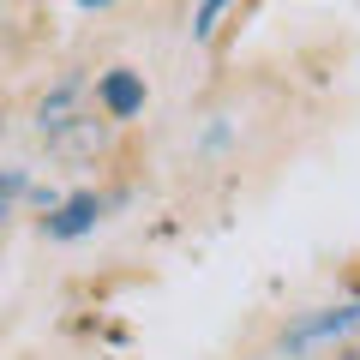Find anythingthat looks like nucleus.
<instances>
[{"label":"nucleus","mask_w":360,"mask_h":360,"mask_svg":"<svg viewBox=\"0 0 360 360\" xmlns=\"http://www.w3.org/2000/svg\"><path fill=\"white\" fill-rule=\"evenodd\" d=\"M360 330V300H342V307H319V312H300L295 324L283 330V354H312L324 342H342V336Z\"/></svg>","instance_id":"obj_1"},{"label":"nucleus","mask_w":360,"mask_h":360,"mask_svg":"<svg viewBox=\"0 0 360 360\" xmlns=\"http://www.w3.org/2000/svg\"><path fill=\"white\" fill-rule=\"evenodd\" d=\"M103 217H108V198L103 193H66L60 205L42 217V234H49V240H84Z\"/></svg>","instance_id":"obj_2"},{"label":"nucleus","mask_w":360,"mask_h":360,"mask_svg":"<svg viewBox=\"0 0 360 360\" xmlns=\"http://www.w3.org/2000/svg\"><path fill=\"white\" fill-rule=\"evenodd\" d=\"M96 103H103L108 120H139L144 103H150V90H144V72H132V66H108L103 78H96Z\"/></svg>","instance_id":"obj_3"},{"label":"nucleus","mask_w":360,"mask_h":360,"mask_svg":"<svg viewBox=\"0 0 360 360\" xmlns=\"http://www.w3.org/2000/svg\"><path fill=\"white\" fill-rule=\"evenodd\" d=\"M49 144H54L60 156H90V150H103V127H96L90 115H72L66 127L49 132Z\"/></svg>","instance_id":"obj_4"},{"label":"nucleus","mask_w":360,"mask_h":360,"mask_svg":"<svg viewBox=\"0 0 360 360\" xmlns=\"http://www.w3.org/2000/svg\"><path fill=\"white\" fill-rule=\"evenodd\" d=\"M72 103H78V78H66L54 96H42V103H37V127H42V139H49L54 127H66V120H72Z\"/></svg>","instance_id":"obj_5"},{"label":"nucleus","mask_w":360,"mask_h":360,"mask_svg":"<svg viewBox=\"0 0 360 360\" xmlns=\"http://www.w3.org/2000/svg\"><path fill=\"white\" fill-rule=\"evenodd\" d=\"M229 13V6H222V0H205V6H198L193 13V37H210V30H217V18Z\"/></svg>","instance_id":"obj_6"},{"label":"nucleus","mask_w":360,"mask_h":360,"mask_svg":"<svg viewBox=\"0 0 360 360\" xmlns=\"http://www.w3.org/2000/svg\"><path fill=\"white\" fill-rule=\"evenodd\" d=\"M6 217H13V205H6V198H0V229H6Z\"/></svg>","instance_id":"obj_7"}]
</instances>
